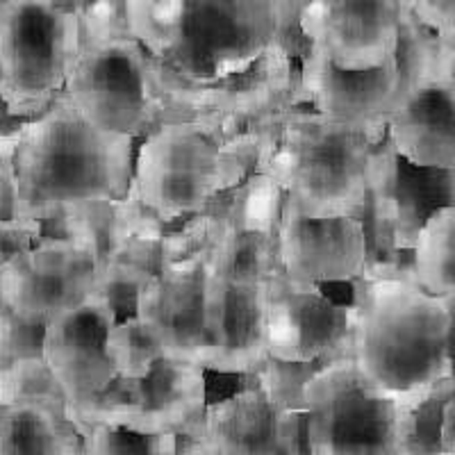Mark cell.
<instances>
[{
    "instance_id": "cb8c5ba5",
    "label": "cell",
    "mask_w": 455,
    "mask_h": 455,
    "mask_svg": "<svg viewBox=\"0 0 455 455\" xmlns=\"http://www.w3.org/2000/svg\"><path fill=\"white\" fill-rule=\"evenodd\" d=\"M108 355L119 376L146 378L160 363L162 348L140 315L119 319L108 332Z\"/></svg>"
},
{
    "instance_id": "30bf717a",
    "label": "cell",
    "mask_w": 455,
    "mask_h": 455,
    "mask_svg": "<svg viewBox=\"0 0 455 455\" xmlns=\"http://www.w3.org/2000/svg\"><path fill=\"white\" fill-rule=\"evenodd\" d=\"M444 205H455V169L414 164L385 135L373 150L367 201L357 214L367 228L369 262L414 249L430 214Z\"/></svg>"
},
{
    "instance_id": "277c9868",
    "label": "cell",
    "mask_w": 455,
    "mask_h": 455,
    "mask_svg": "<svg viewBox=\"0 0 455 455\" xmlns=\"http://www.w3.org/2000/svg\"><path fill=\"white\" fill-rule=\"evenodd\" d=\"M385 135V121L348 124L291 105L264 173L307 217H357L367 201L373 150Z\"/></svg>"
},
{
    "instance_id": "1f68e13d",
    "label": "cell",
    "mask_w": 455,
    "mask_h": 455,
    "mask_svg": "<svg viewBox=\"0 0 455 455\" xmlns=\"http://www.w3.org/2000/svg\"><path fill=\"white\" fill-rule=\"evenodd\" d=\"M408 7L424 26L455 42V0H408Z\"/></svg>"
},
{
    "instance_id": "e0dca14e",
    "label": "cell",
    "mask_w": 455,
    "mask_h": 455,
    "mask_svg": "<svg viewBox=\"0 0 455 455\" xmlns=\"http://www.w3.org/2000/svg\"><path fill=\"white\" fill-rule=\"evenodd\" d=\"M401 89V67L394 52L383 67L348 71L316 46L300 57L299 105L348 124L385 121Z\"/></svg>"
},
{
    "instance_id": "d6a6232c",
    "label": "cell",
    "mask_w": 455,
    "mask_h": 455,
    "mask_svg": "<svg viewBox=\"0 0 455 455\" xmlns=\"http://www.w3.org/2000/svg\"><path fill=\"white\" fill-rule=\"evenodd\" d=\"M442 449H444V453H455V392L444 408V419H442Z\"/></svg>"
},
{
    "instance_id": "83f0119b",
    "label": "cell",
    "mask_w": 455,
    "mask_h": 455,
    "mask_svg": "<svg viewBox=\"0 0 455 455\" xmlns=\"http://www.w3.org/2000/svg\"><path fill=\"white\" fill-rule=\"evenodd\" d=\"M83 453L176 455V435H148L128 426H89L83 433Z\"/></svg>"
},
{
    "instance_id": "ffe728a7",
    "label": "cell",
    "mask_w": 455,
    "mask_h": 455,
    "mask_svg": "<svg viewBox=\"0 0 455 455\" xmlns=\"http://www.w3.org/2000/svg\"><path fill=\"white\" fill-rule=\"evenodd\" d=\"M210 403L207 369L196 363L162 357L144 378V408L137 430L176 435L196 424Z\"/></svg>"
},
{
    "instance_id": "4dcf8cb0",
    "label": "cell",
    "mask_w": 455,
    "mask_h": 455,
    "mask_svg": "<svg viewBox=\"0 0 455 455\" xmlns=\"http://www.w3.org/2000/svg\"><path fill=\"white\" fill-rule=\"evenodd\" d=\"M44 237V221L30 217H12L0 219V264L10 262L16 255H23L42 242Z\"/></svg>"
},
{
    "instance_id": "d6986e66",
    "label": "cell",
    "mask_w": 455,
    "mask_h": 455,
    "mask_svg": "<svg viewBox=\"0 0 455 455\" xmlns=\"http://www.w3.org/2000/svg\"><path fill=\"white\" fill-rule=\"evenodd\" d=\"M291 410L274 403L253 373H243L237 389L210 401L196 424L180 430L201 453H284V424Z\"/></svg>"
},
{
    "instance_id": "836d02e7",
    "label": "cell",
    "mask_w": 455,
    "mask_h": 455,
    "mask_svg": "<svg viewBox=\"0 0 455 455\" xmlns=\"http://www.w3.org/2000/svg\"><path fill=\"white\" fill-rule=\"evenodd\" d=\"M446 307H449V364L451 373L449 378L455 380V291L453 294H446Z\"/></svg>"
},
{
    "instance_id": "5bb4252c",
    "label": "cell",
    "mask_w": 455,
    "mask_h": 455,
    "mask_svg": "<svg viewBox=\"0 0 455 455\" xmlns=\"http://www.w3.org/2000/svg\"><path fill=\"white\" fill-rule=\"evenodd\" d=\"M369 262V237L360 217L312 219L284 196L278 228V267L299 283L360 278Z\"/></svg>"
},
{
    "instance_id": "3957f363",
    "label": "cell",
    "mask_w": 455,
    "mask_h": 455,
    "mask_svg": "<svg viewBox=\"0 0 455 455\" xmlns=\"http://www.w3.org/2000/svg\"><path fill=\"white\" fill-rule=\"evenodd\" d=\"M353 355L383 396L414 403L451 373L444 296L408 280L363 278Z\"/></svg>"
},
{
    "instance_id": "52a82bcc",
    "label": "cell",
    "mask_w": 455,
    "mask_h": 455,
    "mask_svg": "<svg viewBox=\"0 0 455 455\" xmlns=\"http://www.w3.org/2000/svg\"><path fill=\"white\" fill-rule=\"evenodd\" d=\"M306 405L310 453H401L403 405L369 383L353 351L328 360L310 378Z\"/></svg>"
},
{
    "instance_id": "9a60e30c",
    "label": "cell",
    "mask_w": 455,
    "mask_h": 455,
    "mask_svg": "<svg viewBox=\"0 0 455 455\" xmlns=\"http://www.w3.org/2000/svg\"><path fill=\"white\" fill-rule=\"evenodd\" d=\"M116 321L112 307L89 294L46 323L44 360L67 396L68 414L119 376L108 355V332Z\"/></svg>"
},
{
    "instance_id": "8fae6325",
    "label": "cell",
    "mask_w": 455,
    "mask_h": 455,
    "mask_svg": "<svg viewBox=\"0 0 455 455\" xmlns=\"http://www.w3.org/2000/svg\"><path fill=\"white\" fill-rule=\"evenodd\" d=\"M440 35L428 48L398 57L401 89L385 116L398 156L419 166L455 169V83L437 67Z\"/></svg>"
},
{
    "instance_id": "4316f807",
    "label": "cell",
    "mask_w": 455,
    "mask_h": 455,
    "mask_svg": "<svg viewBox=\"0 0 455 455\" xmlns=\"http://www.w3.org/2000/svg\"><path fill=\"white\" fill-rule=\"evenodd\" d=\"M328 360L332 357L312 360V363H290V360H278L269 355V360L253 376L259 387L269 394L271 401L283 410H307L306 385Z\"/></svg>"
},
{
    "instance_id": "7a4b0ae2",
    "label": "cell",
    "mask_w": 455,
    "mask_h": 455,
    "mask_svg": "<svg viewBox=\"0 0 455 455\" xmlns=\"http://www.w3.org/2000/svg\"><path fill=\"white\" fill-rule=\"evenodd\" d=\"M3 116L0 156L14 160L16 217L44 221L130 194L137 140L89 121L64 92L35 116Z\"/></svg>"
},
{
    "instance_id": "5b68a950",
    "label": "cell",
    "mask_w": 455,
    "mask_h": 455,
    "mask_svg": "<svg viewBox=\"0 0 455 455\" xmlns=\"http://www.w3.org/2000/svg\"><path fill=\"white\" fill-rule=\"evenodd\" d=\"M87 0H0L3 112L35 116L67 89L83 55Z\"/></svg>"
},
{
    "instance_id": "2e32d148",
    "label": "cell",
    "mask_w": 455,
    "mask_h": 455,
    "mask_svg": "<svg viewBox=\"0 0 455 455\" xmlns=\"http://www.w3.org/2000/svg\"><path fill=\"white\" fill-rule=\"evenodd\" d=\"M269 283L228 278L207 267V323L212 332V353L205 369L255 373L269 360Z\"/></svg>"
},
{
    "instance_id": "484cf974",
    "label": "cell",
    "mask_w": 455,
    "mask_h": 455,
    "mask_svg": "<svg viewBox=\"0 0 455 455\" xmlns=\"http://www.w3.org/2000/svg\"><path fill=\"white\" fill-rule=\"evenodd\" d=\"M156 275L157 274L141 269L137 264L112 259V262L99 264L96 275H93L92 294L99 296L105 306L112 307L114 315L124 319V316L137 315L141 291Z\"/></svg>"
},
{
    "instance_id": "f1b7e54d",
    "label": "cell",
    "mask_w": 455,
    "mask_h": 455,
    "mask_svg": "<svg viewBox=\"0 0 455 455\" xmlns=\"http://www.w3.org/2000/svg\"><path fill=\"white\" fill-rule=\"evenodd\" d=\"M44 337L46 323L23 319L0 306V367L26 357H44Z\"/></svg>"
},
{
    "instance_id": "d4e9b609",
    "label": "cell",
    "mask_w": 455,
    "mask_h": 455,
    "mask_svg": "<svg viewBox=\"0 0 455 455\" xmlns=\"http://www.w3.org/2000/svg\"><path fill=\"white\" fill-rule=\"evenodd\" d=\"M16 401H51L67 405V396L44 357H26L0 367V403Z\"/></svg>"
},
{
    "instance_id": "7c38bea8",
    "label": "cell",
    "mask_w": 455,
    "mask_h": 455,
    "mask_svg": "<svg viewBox=\"0 0 455 455\" xmlns=\"http://www.w3.org/2000/svg\"><path fill=\"white\" fill-rule=\"evenodd\" d=\"M99 262L71 237H42L28 253L0 264V306L48 323L92 294Z\"/></svg>"
},
{
    "instance_id": "f546056e",
    "label": "cell",
    "mask_w": 455,
    "mask_h": 455,
    "mask_svg": "<svg viewBox=\"0 0 455 455\" xmlns=\"http://www.w3.org/2000/svg\"><path fill=\"white\" fill-rule=\"evenodd\" d=\"M130 35L125 0H87L83 7L84 44L108 42Z\"/></svg>"
},
{
    "instance_id": "ac0fdd59",
    "label": "cell",
    "mask_w": 455,
    "mask_h": 455,
    "mask_svg": "<svg viewBox=\"0 0 455 455\" xmlns=\"http://www.w3.org/2000/svg\"><path fill=\"white\" fill-rule=\"evenodd\" d=\"M137 315L156 335L162 355L205 367L212 353L207 267L196 271L162 269L141 291Z\"/></svg>"
},
{
    "instance_id": "8992f818",
    "label": "cell",
    "mask_w": 455,
    "mask_h": 455,
    "mask_svg": "<svg viewBox=\"0 0 455 455\" xmlns=\"http://www.w3.org/2000/svg\"><path fill=\"white\" fill-rule=\"evenodd\" d=\"M233 189L221 130L205 121H169L137 140L132 192L162 221L194 214Z\"/></svg>"
},
{
    "instance_id": "7402d4cb",
    "label": "cell",
    "mask_w": 455,
    "mask_h": 455,
    "mask_svg": "<svg viewBox=\"0 0 455 455\" xmlns=\"http://www.w3.org/2000/svg\"><path fill=\"white\" fill-rule=\"evenodd\" d=\"M417 280L426 291L437 296L455 291V205L430 214L414 243Z\"/></svg>"
},
{
    "instance_id": "ba28073f",
    "label": "cell",
    "mask_w": 455,
    "mask_h": 455,
    "mask_svg": "<svg viewBox=\"0 0 455 455\" xmlns=\"http://www.w3.org/2000/svg\"><path fill=\"white\" fill-rule=\"evenodd\" d=\"M64 93L89 121L135 140L164 124L148 52L132 35L84 44Z\"/></svg>"
},
{
    "instance_id": "4fadbf2b",
    "label": "cell",
    "mask_w": 455,
    "mask_h": 455,
    "mask_svg": "<svg viewBox=\"0 0 455 455\" xmlns=\"http://www.w3.org/2000/svg\"><path fill=\"white\" fill-rule=\"evenodd\" d=\"M408 0H303L299 28L348 71L383 67L396 52Z\"/></svg>"
},
{
    "instance_id": "44dd1931",
    "label": "cell",
    "mask_w": 455,
    "mask_h": 455,
    "mask_svg": "<svg viewBox=\"0 0 455 455\" xmlns=\"http://www.w3.org/2000/svg\"><path fill=\"white\" fill-rule=\"evenodd\" d=\"M83 453V435L64 403L16 401L0 403V455Z\"/></svg>"
},
{
    "instance_id": "603a6c76",
    "label": "cell",
    "mask_w": 455,
    "mask_h": 455,
    "mask_svg": "<svg viewBox=\"0 0 455 455\" xmlns=\"http://www.w3.org/2000/svg\"><path fill=\"white\" fill-rule=\"evenodd\" d=\"M455 392L453 378H444L414 403L403 405L398 444L401 453H444L442 449V419L449 398Z\"/></svg>"
},
{
    "instance_id": "6da1fadb",
    "label": "cell",
    "mask_w": 455,
    "mask_h": 455,
    "mask_svg": "<svg viewBox=\"0 0 455 455\" xmlns=\"http://www.w3.org/2000/svg\"><path fill=\"white\" fill-rule=\"evenodd\" d=\"M169 121L235 124L299 105L303 0H125Z\"/></svg>"
},
{
    "instance_id": "9c48e42d",
    "label": "cell",
    "mask_w": 455,
    "mask_h": 455,
    "mask_svg": "<svg viewBox=\"0 0 455 455\" xmlns=\"http://www.w3.org/2000/svg\"><path fill=\"white\" fill-rule=\"evenodd\" d=\"M363 275L344 283H299L280 267L269 283L271 357L312 363L353 351Z\"/></svg>"
}]
</instances>
